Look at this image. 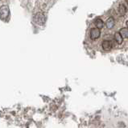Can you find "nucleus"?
Instances as JSON below:
<instances>
[{
	"label": "nucleus",
	"instance_id": "obj_10",
	"mask_svg": "<svg viewBox=\"0 0 128 128\" xmlns=\"http://www.w3.org/2000/svg\"><path fill=\"white\" fill-rule=\"evenodd\" d=\"M126 2H128V0H126Z\"/></svg>",
	"mask_w": 128,
	"mask_h": 128
},
{
	"label": "nucleus",
	"instance_id": "obj_7",
	"mask_svg": "<svg viewBox=\"0 0 128 128\" xmlns=\"http://www.w3.org/2000/svg\"><path fill=\"white\" fill-rule=\"evenodd\" d=\"M94 24H95V26H97V28H98V29H102V28L103 27V26H104V23L102 22V20L101 18H95Z\"/></svg>",
	"mask_w": 128,
	"mask_h": 128
},
{
	"label": "nucleus",
	"instance_id": "obj_1",
	"mask_svg": "<svg viewBox=\"0 0 128 128\" xmlns=\"http://www.w3.org/2000/svg\"><path fill=\"white\" fill-rule=\"evenodd\" d=\"M10 14V10L8 6L3 5L0 8V19L3 21H7Z\"/></svg>",
	"mask_w": 128,
	"mask_h": 128
},
{
	"label": "nucleus",
	"instance_id": "obj_6",
	"mask_svg": "<svg viewBox=\"0 0 128 128\" xmlns=\"http://www.w3.org/2000/svg\"><path fill=\"white\" fill-rule=\"evenodd\" d=\"M118 33L120 34V35L122 36V38H128V29H127V27L122 28V29L119 30Z\"/></svg>",
	"mask_w": 128,
	"mask_h": 128
},
{
	"label": "nucleus",
	"instance_id": "obj_5",
	"mask_svg": "<svg viewBox=\"0 0 128 128\" xmlns=\"http://www.w3.org/2000/svg\"><path fill=\"white\" fill-rule=\"evenodd\" d=\"M114 24H115L114 18L113 17H110L107 19L106 25V27L108 28V29H111V28H113L114 26Z\"/></svg>",
	"mask_w": 128,
	"mask_h": 128
},
{
	"label": "nucleus",
	"instance_id": "obj_2",
	"mask_svg": "<svg viewBox=\"0 0 128 128\" xmlns=\"http://www.w3.org/2000/svg\"><path fill=\"white\" fill-rule=\"evenodd\" d=\"M33 20L35 23L38 24V25H44L46 22V18L43 13H37L34 16Z\"/></svg>",
	"mask_w": 128,
	"mask_h": 128
},
{
	"label": "nucleus",
	"instance_id": "obj_8",
	"mask_svg": "<svg viewBox=\"0 0 128 128\" xmlns=\"http://www.w3.org/2000/svg\"><path fill=\"white\" fill-rule=\"evenodd\" d=\"M126 6L124 5V4H120L118 6V12L121 15H125V14L126 13Z\"/></svg>",
	"mask_w": 128,
	"mask_h": 128
},
{
	"label": "nucleus",
	"instance_id": "obj_9",
	"mask_svg": "<svg viewBox=\"0 0 128 128\" xmlns=\"http://www.w3.org/2000/svg\"><path fill=\"white\" fill-rule=\"evenodd\" d=\"M114 39L115 41L117 42L118 44H122V41H123V38H122V36L120 35V34L118 33H115L114 34Z\"/></svg>",
	"mask_w": 128,
	"mask_h": 128
},
{
	"label": "nucleus",
	"instance_id": "obj_3",
	"mask_svg": "<svg viewBox=\"0 0 128 128\" xmlns=\"http://www.w3.org/2000/svg\"><path fill=\"white\" fill-rule=\"evenodd\" d=\"M101 35V32H100V29L98 28H93L90 30V38L92 40H95L98 38L100 37Z\"/></svg>",
	"mask_w": 128,
	"mask_h": 128
},
{
	"label": "nucleus",
	"instance_id": "obj_4",
	"mask_svg": "<svg viewBox=\"0 0 128 128\" xmlns=\"http://www.w3.org/2000/svg\"><path fill=\"white\" fill-rule=\"evenodd\" d=\"M102 46L104 50H106V51L110 50L112 48V42L109 41V40H105V41L102 42Z\"/></svg>",
	"mask_w": 128,
	"mask_h": 128
}]
</instances>
